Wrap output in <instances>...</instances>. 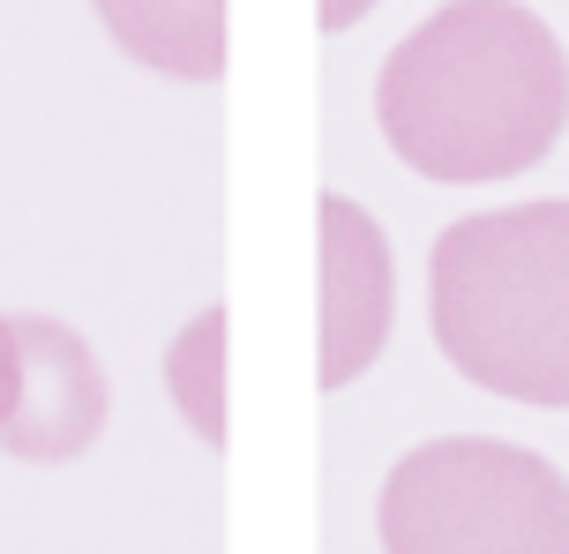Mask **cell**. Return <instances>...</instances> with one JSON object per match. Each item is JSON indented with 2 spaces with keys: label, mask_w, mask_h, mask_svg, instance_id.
Wrapping results in <instances>:
<instances>
[{
  "label": "cell",
  "mask_w": 569,
  "mask_h": 554,
  "mask_svg": "<svg viewBox=\"0 0 569 554\" xmlns=\"http://www.w3.org/2000/svg\"><path fill=\"white\" fill-rule=\"evenodd\" d=\"M375 120L420 180H510L562 143V38L517 0H450L382 60Z\"/></svg>",
  "instance_id": "1"
},
{
  "label": "cell",
  "mask_w": 569,
  "mask_h": 554,
  "mask_svg": "<svg viewBox=\"0 0 569 554\" xmlns=\"http://www.w3.org/2000/svg\"><path fill=\"white\" fill-rule=\"evenodd\" d=\"M427 322L465 382L569 405V195L457 218L427 255Z\"/></svg>",
  "instance_id": "2"
},
{
  "label": "cell",
  "mask_w": 569,
  "mask_h": 554,
  "mask_svg": "<svg viewBox=\"0 0 569 554\" xmlns=\"http://www.w3.org/2000/svg\"><path fill=\"white\" fill-rule=\"evenodd\" d=\"M382 554H569V480L495 435L420 442L382 480Z\"/></svg>",
  "instance_id": "3"
},
{
  "label": "cell",
  "mask_w": 569,
  "mask_h": 554,
  "mask_svg": "<svg viewBox=\"0 0 569 554\" xmlns=\"http://www.w3.org/2000/svg\"><path fill=\"white\" fill-rule=\"evenodd\" d=\"M315 225H322V390H345L390 345L398 270H390L382 225L338 188L315 203Z\"/></svg>",
  "instance_id": "4"
},
{
  "label": "cell",
  "mask_w": 569,
  "mask_h": 554,
  "mask_svg": "<svg viewBox=\"0 0 569 554\" xmlns=\"http://www.w3.org/2000/svg\"><path fill=\"white\" fill-rule=\"evenodd\" d=\"M16 352H23V382H16V412H8L0 442L23 465L83 457L106 427V405H113L98 352L53 315H16Z\"/></svg>",
  "instance_id": "5"
},
{
  "label": "cell",
  "mask_w": 569,
  "mask_h": 554,
  "mask_svg": "<svg viewBox=\"0 0 569 554\" xmlns=\"http://www.w3.org/2000/svg\"><path fill=\"white\" fill-rule=\"evenodd\" d=\"M136 68L172 83H218L232 60V0H90Z\"/></svg>",
  "instance_id": "6"
},
{
  "label": "cell",
  "mask_w": 569,
  "mask_h": 554,
  "mask_svg": "<svg viewBox=\"0 0 569 554\" xmlns=\"http://www.w3.org/2000/svg\"><path fill=\"white\" fill-rule=\"evenodd\" d=\"M166 382L180 420L196 427L210 450H226V308H202L166 352Z\"/></svg>",
  "instance_id": "7"
},
{
  "label": "cell",
  "mask_w": 569,
  "mask_h": 554,
  "mask_svg": "<svg viewBox=\"0 0 569 554\" xmlns=\"http://www.w3.org/2000/svg\"><path fill=\"white\" fill-rule=\"evenodd\" d=\"M16 382H23V352H16V315H0V427L16 412Z\"/></svg>",
  "instance_id": "8"
},
{
  "label": "cell",
  "mask_w": 569,
  "mask_h": 554,
  "mask_svg": "<svg viewBox=\"0 0 569 554\" xmlns=\"http://www.w3.org/2000/svg\"><path fill=\"white\" fill-rule=\"evenodd\" d=\"M375 0H315V16H322V30H352L360 16H368Z\"/></svg>",
  "instance_id": "9"
}]
</instances>
